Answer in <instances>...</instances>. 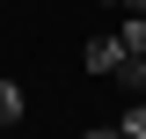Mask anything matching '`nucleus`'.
I'll list each match as a JSON object with an SVG mask.
<instances>
[{
    "label": "nucleus",
    "instance_id": "obj_5",
    "mask_svg": "<svg viewBox=\"0 0 146 139\" xmlns=\"http://www.w3.org/2000/svg\"><path fill=\"white\" fill-rule=\"evenodd\" d=\"M124 7H131V15H146V0H124Z\"/></svg>",
    "mask_w": 146,
    "mask_h": 139
},
{
    "label": "nucleus",
    "instance_id": "obj_3",
    "mask_svg": "<svg viewBox=\"0 0 146 139\" xmlns=\"http://www.w3.org/2000/svg\"><path fill=\"white\" fill-rule=\"evenodd\" d=\"M110 81H124V95H146V51H124V66Z\"/></svg>",
    "mask_w": 146,
    "mask_h": 139
},
{
    "label": "nucleus",
    "instance_id": "obj_2",
    "mask_svg": "<svg viewBox=\"0 0 146 139\" xmlns=\"http://www.w3.org/2000/svg\"><path fill=\"white\" fill-rule=\"evenodd\" d=\"M102 132H110V139H146V103L131 95V110H124V117H110Z\"/></svg>",
    "mask_w": 146,
    "mask_h": 139
},
{
    "label": "nucleus",
    "instance_id": "obj_4",
    "mask_svg": "<svg viewBox=\"0 0 146 139\" xmlns=\"http://www.w3.org/2000/svg\"><path fill=\"white\" fill-rule=\"evenodd\" d=\"M117 37H124V51H146V15L124 7V29H117Z\"/></svg>",
    "mask_w": 146,
    "mask_h": 139
},
{
    "label": "nucleus",
    "instance_id": "obj_1",
    "mask_svg": "<svg viewBox=\"0 0 146 139\" xmlns=\"http://www.w3.org/2000/svg\"><path fill=\"white\" fill-rule=\"evenodd\" d=\"M80 66H88V73H117V66H124V37H95L88 51H80Z\"/></svg>",
    "mask_w": 146,
    "mask_h": 139
},
{
    "label": "nucleus",
    "instance_id": "obj_6",
    "mask_svg": "<svg viewBox=\"0 0 146 139\" xmlns=\"http://www.w3.org/2000/svg\"><path fill=\"white\" fill-rule=\"evenodd\" d=\"M110 7H124V0H110Z\"/></svg>",
    "mask_w": 146,
    "mask_h": 139
}]
</instances>
